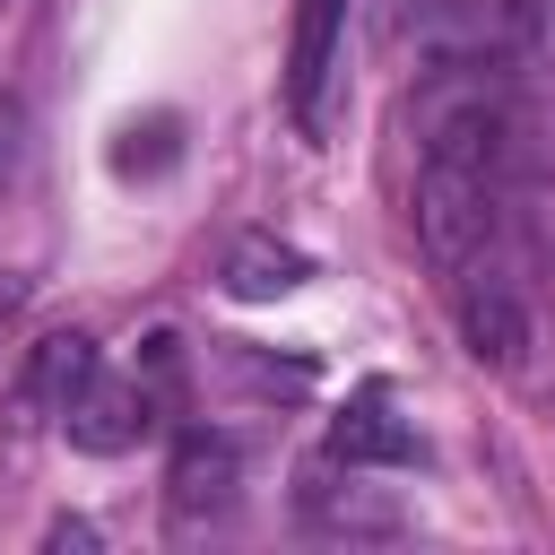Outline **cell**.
<instances>
[{
    "label": "cell",
    "instance_id": "5",
    "mask_svg": "<svg viewBox=\"0 0 555 555\" xmlns=\"http://www.w3.org/2000/svg\"><path fill=\"white\" fill-rule=\"evenodd\" d=\"M234 494H243V451H234L225 434L191 425V434L173 442V460H165V503H173V520H182V529L225 520Z\"/></svg>",
    "mask_w": 555,
    "mask_h": 555
},
{
    "label": "cell",
    "instance_id": "13",
    "mask_svg": "<svg viewBox=\"0 0 555 555\" xmlns=\"http://www.w3.org/2000/svg\"><path fill=\"white\" fill-rule=\"evenodd\" d=\"M399 17H425V0H399Z\"/></svg>",
    "mask_w": 555,
    "mask_h": 555
},
{
    "label": "cell",
    "instance_id": "11",
    "mask_svg": "<svg viewBox=\"0 0 555 555\" xmlns=\"http://www.w3.org/2000/svg\"><path fill=\"white\" fill-rule=\"evenodd\" d=\"M17 139H26V113H17V104H0V173L17 165Z\"/></svg>",
    "mask_w": 555,
    "mask_h": 555
},
{
    "label": "cell",
    "instance_id": "7",
    "mask_svg": "<svg viewBox=\"0 0 555 555\" xmlns=\"http://www.w3.org/2000/svg\"><path fill=\"white\" fill-rule=\"evenodd\" d=\"M338 35H347V0H295V43H286V113L312 130L321 121V87L338 69Z\"/></svg>",
    "mask_w": 555,
    "mask_h": 555
},
{
    "label": "cell",
    "instance_id": "8",
    "mask_svg": "<svg viewBox=\"0 0 555 555\" xmlns=\"http://www.w3.org/2000/svg\"><path fill=\"white\" fill-rule=\"evenodd\" d=\"M104 356H95V338L87 330H52V338H35L26 347V373H17V399L35 408V416H61L78 390H87V373H95Z\"/></svg>",
    "mask_w": 555,
    "mask_h": 555
},
{
    "label": "cell",
    "instance_id": "4",
    "mask_svg": "<svg viewBox=\"0 0 555 555\" xmlns=\"http://www.w3.org/2000/svg\"><path fill=\"white\" fill-rule=\"evenodd\" d=\"M156 416H165V390L147 382V373H87V390L61 408V434L78 442V451H95V460H113V451H130V442H147L156 434Z\"/></svg>",
    "mask_w": 555,
    "mask_h": 555
},
{
    "label": "cell",
    "instance_id": "9",
    "mask_svg": "<svg viewBox=\"0 0 555 555\" xmlns=\"http://www.w3.org/2000/svg\"><path fill=\"white\" fill-rule=\"evenodd\" d=\"M312 278V260L295 251V243H278V234H243L234 251H225V269H217V286L234 295V304H278V295H295Z\"/></svg>",
    "mask_w": 555,
    "mask_h": 555
},
{
    "label": "cell",
    "instance_id": "1",
    "mask_svg": "<svg viewBox=\"0 0 555 555\" xmlns=\"http://www.w3.org/2000/svg\"><path fill=\"white\" fill-rule=\"evenodd\" d=\"M416 243H425L434 278L512 251V173L451 165V156H416Z\"/></svg>",
    "mask_w": 555,
    "mask_h": 555
},
{
    "label": "cell",
    "instance_id": "12",
    "mask_svg": "<svg viewBox=\"0 0 555 555\" xmlns=\"http://www.w3.org/2000/svg\"><path fill=\"white\" fill-rule=\"evenodd\" d=\"M43 546H95V529H87V520H52V529H43Z\"/></svg>",
    "mask_w": 555,
    "mask_h": 555
},
{
    "label": "cell",
    "instance_id": "10",
    "mask_svg": "<svg viewBox=\"0 0 555 555\" xmlns=\"http://www.w3.org/2000/svg\"><path fill=\"white\" fill-rule=\"evenodd\" d=\"M312 520H330V529H399V512L390 503H364V494H312Z\"/></svg>",
    "mask_w": 555,
    "mask_h": 555
},
{
    "label": "cell",
    "instance_id": "2",
    "mask_svg": "<svg viewBox=\"0 0 555 555\" xmlns=\"http://www.w3.org/2000/svg\"><path fill=\"white\" fill-rule=\"evenodd\" d=\"M546 43H555L546 0H425V17H416V52L434 69L512 78V69L546 61Z\"/></svg>",
    "mask_w": 555,
    "mask_h": 555
},
{
    "label": "cell",
    "instance_id": "6",
    "mask_svg": "<svg viewBox=\"0 0 555 555\" xmlns=\"http://www.w3.org/2000/svg\"><path fill=\"white\" fill-rule=\"evenodd\" d=\"M330 460H347V468H408V460H425V434L399 416V390L390 382H364L330 416Z\"/></svg>",
    "mask_w": 555,
    "mask_h": 555
},
{
    "label": "cell",
    "instance_id": "3",
    "mask_svg": "<svg viewBox=\"0 0 555 555\" xmlns=\"http://www.w3.org/2000/svg\"><path fill=\"white\" fill-rule=\"evenodd\" d=\"M442 295H451L460 347H468L486 373H520V364H529V286H520V251H494V260L451 269Z\"/></svg>",
    "mask_w": 555,
    "mask_h": 555
}]
</instances>
